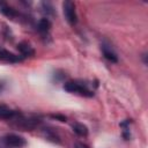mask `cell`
<instances>
[{
  "label": "cell",
  "instance_id": "obj_2",
  "mask_svg": "<svg viewBox=\"0 0 148 148\" xmlns=\"http://www.w3.org/2000/svg\"><path fill=\"white\" fill-rule=\"evenodd\" d=\"M1 140L8 148H23L27 145V141L24 138L14 133H8L1 136Z\"/></svg>",
  "mask_w": 148,
  "mask_h": 148
},
{
  "label": "cell",
  "instance_id": "obj_5",
  "mask_svg": "<svg viewBox=\"0 0 148 148\" xmlns=\"http://www.w3.org/2000/svg\"><path fill=\"white\" fill-rule=\"evenodd\" d=\"M23 58L20 56H16L12 52H8L6 50H0V61H5V62H18L22 61Z\"/></svg>",
  "mask_w": 148,
  "mask_h": 148
},
{
  "label": "cell",
  "instance_id": "obj_4",
  "mask_svg": "<svg viewBox=\"0 0 148 148\" xmlns=\"http://www.w3.org/2000/svg\"><path fill=\"white\" fill-rule=\"evenodd\" d=\"M21 113L14 110H10L6 105H0V119L5 120H14L16 117H18Z\"/></svg>",
  "mask_w": 148,
  "mask_h": 148
},
{
  "label": "cell",
  "instance_id": "obj_3",
  "mask_svg": "<svg viewBox=\"0 0 148 148\" xmlns=\"http://www.w3.org/2000/svg\"><path fill=\"white\" fill-rule=\"evenodd\" d=\"M62 12H64V16H65L66 21L71 25H75L76 22H77V16H76V12H75V5L72 1H65L62 3Z\"/></svg>",
  "mask_w": 148,
  "mask_h": 148
},
{
  "label": "cell",
  "instance_id": "obj_13",
  "mask_svg": "<svg viewBox=\"0 0 148 148\" xmlns=\"http://www.w3.org/2000/svg\"><path fill=\"white\" fill-rule=\"evenodd\" d=\"M0 148H8V147H7V146L3 143V141L1 140V138H0Z\"/></svg>",
  "mask_w": 148,
  "mask_h": 148
},
{
  "label": "cell",
  "instance_id": "obj_8",
  "mask_svg": "<svg viewBox=\"0 0 148 148\" xmlns=\"http://www.w3.org/2000/svg\"><path fill=\"white\" fill-rule=\"evenodd\" d=\"M0 12L5 16H7L9 18H13V17H15L17 15V12L14 8H12L10 6H8V5H6L3 2H0Z\"/></svg>",
  "mask_w": 148,
  "mask_h": 148
},
{
  "label": "cell",
  "instance_id": "obj_6",
  "mask_svg": "<svg viewBox=\"0 0 148 148\" xmlns=\"http://www.w3.org/2000/svg\"><path fill=\"white\" fill-rule=\"evenodd\" d=\"M102 49V52H103V56L105 57V59H108L109 61L111 62H117L118 61V57L116 54V52L112 50V47L108 44H102L101 46Z\"/></svg>",
  "mask_w": 148,
  "mask_h": 148
},
{
  "label": "cell",
  "instance_id": "obj_11",
  "mask_svg": "<svg viewBox=\"0 0 148 148\" xmlns=\"http://www.w3.org/2000/svg\"><path fill=\"white\" fill-rule=\"evenodd\" d=\"M42 6V9H43V13H45L46 15H53V6L51 5V2L49 1H44L40 3Z\"/></svg>",
  "mask_w": 148,
  "mask_h": 148
},
{
  "label": "cell",
  "instance_id": "obj_7",
  "mask_svg": "<svg viewBox=\"0 0 148 148\" xmlns=\"http://www.w3.org/2000/svg\"><path fill=\"white\" fill-rule=\"evenodd\" d=\"M17 50L20 51L22 58L29 57V56H32L34 54V50H32V47L28 43H20L17 45Z\"/></svg>",
  "mask_w": 148,
  "mask_h": 148
},
{
  "label": "cell",
  "instance_id": "obj_12",
  "mask_svg": "<svg viewBox=\"0 0 148 148\" xmlns=\"http://www.w3.org/2000/svg\"><path fill=\"white\" fill-rule=\"evenodd\" d=\"M75 148H88L86 145H83V143H81V142H77L76 145H75Z\"/></svg>",
  "mask_w": 148,
  "mask_h": 148
},
{
  "label": "cell",
  "instance_id": "obj_10",
  "mask_svg": "<svg viewBox=\"0 0 148 148\" xmlns=\"http://www.w3.org/2000/svg\"><path fill=\"white\" fill-rule=\"evenodd\" d=\"M50 28H51V22H50L49 18L44 17V18H40V20L38 21V30H39V31L46 32V31L50 30Z\"/></svg>",
  "mask_w": 148,
  "mask_h": 148
},
{
  "label": "cell",
  "instance_id": "obj_1",
  "mask_svg": "<svg viewBox=\"0 0 148 148\" xmlns=\"http://www.w3.org/2000/svg\"><path fill=\"white\" fill-rule=\"evenodd\" d=\"M64 89L68 92H72V94H77V95H81V96H84V97H91L94 95V92L87 88V86L82 84V83H79L76 81H69V82H66L64 84Z\"/></svg>",
  "mask_w": 148,
  "mask_h": 148
},
{
  "label": "cell",
  "instance_id": "obj_9",
  "mask_svg": "<svg viewBox=\"0 0 148 148\" xmlns=\"http://www.w3.org/2000/svg\"><path fill=\"white\" fill-rule=\"evenodd\" d=\"M73 131H74L77 135H80V136H86V135L88 134V128H87V126L83 125V124H81V123H75V124H73Z\"/></svg>",
  "mask_w": 148,
  "mask_h": 148
},
{
  "label": "cell",
  "instance_id": "obj_14",
  "mask_svg": "<svg viewBox=\"0 0 148 148\" xmlns=\"http://www.w3.org/2000/svg\"><path fill=\"white\" fill-rule=\"evenodd\" d=\"M2 88H3V83H1V82H0V91L2 90Z\"/></svg>",
  "mask_w": 148,
  "mask_h": 148
}]
</instances>
